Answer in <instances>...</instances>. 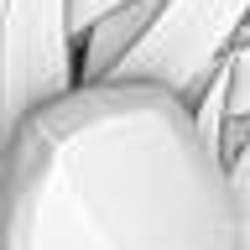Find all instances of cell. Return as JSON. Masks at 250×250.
Returning <instances> with one entry per match:
<instances>
[{"mask_svg":"<svg viewBox=\"0 0 250 250\" xmlns=\"http://www.w3.org/2000/svg\"><path fill=\"white\" fill-rule=\"evenodd\" d=\"M0 250H245V203L188 99L99 78L16 125Z\"/></svg>","mask_w":250,"mask_h":250,"instance_id":"6da1fadb","label":"cell"},{"mask_svg":"<svg viewBox=\"0 0 250 250\" xmlns=\"http://www.w3.org/2000/svg\"><path fill=\"white\" fill-rule=\"evenodd\" d=\"M229 115H250V42L229 52Z\"/></svg>","mask_w":250,"mask_h":250,"instance_id":"5b68a950","label":"cell"},{"mask_svg":"<svg viewBox=\"0 0 250 250\" xmlns=\"http://www.w3.org/2000/svg\"><path fill=\"white\" fill-rule=\"evenodd\" d=\"M240 188V203H245V250H250V183H234Z\"/></svg>","mask_w":250,"mask_h":250,"instance_id":"ba28073f","label":"cell"},{"mask_svg":"<svg viewBox=\"0 0 250 250\" xmlns=\"http://www.w3.org/2000/svg\"><path fill=\"white\" fill-rule=\"evenodd\" d=\"M162 11V0H130L120 11L99 16L83 37H78V83H99V78H115L125 58H130V47L146 37L151 26V16Z\"/></svg>","mask_w":250,"mask_h":250,"instance_id":"277c9868","label":"cell"},{"mask_svg":"<svg viewBox=\"0 0 250 250\" xmlns=\"http://www.w3.org/2000/svg\"><path fill=\"white\" fill-rule=\"evenodd\" d=\"M250 16V0H162L151 26L130 47V58L115 68V78L162 83L177 99H198L208 78L229 62L240 26Z\"/></svg>","mask_w":250,"mask_h":250,"instance_id":"3957f363","label":"cell"},{"mask_svg":"<svg viewBox=\"0 0 250 250\" xmlns=\"http://www.w3.org/2000/svg\"><path fill=\"white\" fill-rule=\"evenodd\" d=\"M120 5H130V0H68V26H73V37H83L99 16L120 11Z\"/></svg>","mask_w":250,"mask_h":250,"instance_id":"8992f818","label":"cell"},{"mask_svg":"<svg viewBox=\"0 0 250 250\" xmlns=\"http://www.w3.org/2000/svg\"><path fill=\"white\" fill-rule=\"evenodd\" d=\"M229 177H234V183H250V136L240 141V151L229 156Z\"/></svg>","mask_w":250,"mask_h":250,"instance_id":"52a82bcc","label":"cell"},{"mask_svg":"<svg viewBox=\"0 0 250 250\" xmlns=\"http://www.w3.org/2000/svg\"><path fill=\"white\" fill-rule=\"evenodd\" d=\"M78 89L68 0H0V156L16 125Z\"/></svg>","mask_w":250,"mask_h":250,"instance_id":"7a4b0ae2","label":"cell"}]
</instances>
